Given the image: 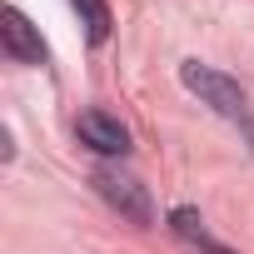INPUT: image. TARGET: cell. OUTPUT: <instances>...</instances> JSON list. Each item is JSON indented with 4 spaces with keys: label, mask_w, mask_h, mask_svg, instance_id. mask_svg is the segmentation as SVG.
Here are the masks:
<instances>
[{
    "label": "cell",
    "mask_w": 254,
    "mask_h": 254,
    "mask_svg": "<svg viewBox=\"0 0 254 254\" xmlns=\"http://www.w3.org/2000/svg\"><path fill=\"white\" fill-rule=\"evenodd\" d=\"M95 190H100V199L120 214V219H130V224H150L155 219V204H150V190L130 175V170H115V165H100L95 175Z\"/></svg>",
    "instance_id": "obj_1"
},
{
    "label": "cell",
    "mask_w": 254,
    "mask_h": 254,
    "mask_svg": "<svg viewBox=\"0 0 254 254\" xmlns=\"http://www.w3.org/2000/svg\"><path fill=\"white\" fill-rule=\"evenodd\" d=\"M180 80H185V90L199 95L214 115H224V120H244V115H249V100H244V90H239L229 75H219V70H209V65H199V60H185V65H180Z\"/></svg>",
    "instance_id": "obj_2"
},
{
    "label": "cell",
    "mask_w": 254,
    "mask_h": 254,
    "mask_svg": "<svg viewBox=\"0 0 254 254\" xmlns=\"http://www.w3.org/2000/svg\"><path fill=\"white\" fill-rule=\"evenodd\" d=\"M0 45H5V55H10L15 65H40V60H45V40H40V30H35L15 5L0 10Z\"/></svg>",
    "instance_id": "obj_3"
},
{
    "label": "cell",
    "mask_w": 254,
    "mask_h": 254,
    "mask_svg": "<svg viewBox=\"0 0 254 254\" xmlns=\"http://www.w3.org/2000/svg\"><path fill=\"white\" fill-rule=\"evenodd\" d=\"M75 135H80L95 155H125V150H130V130H125L120 120H110L105 110H85V115L75 120Z\"/></svg>",
    "instance_id": "obj_4"
},
{
    "label": "cell",
    "mask_w": 254,
    "mask_h": 254,
    "mask_svg": "<svg viewBox=\"0 0 254 254\" xmlns=\"http://www.w3.org/2000/svg\"><path fill=\"white\" fill-rule=\"evenodd\" d=\"M170 229H175L185 244H194L199 254H229L224 244H214V239L204 234V224H199V214H194V209H175V214H170Z\"/></svg>",
    "instance_id": "obj_5"
},
{
    "label": "cell",
    "mask_w": 254,
    "mask_h": 254,
    "mask_svg": "<svg viewBox=\"0 0 254 254\" xmlns=\"http://www.w3.org/2000/svg\"><path fill=\"white\" fill-rule=\"evenodd\" d=\"M70 5L80 10V20H85V35L100 45V40L110 35V10H105V0H70Z\"/></svg>",
    "instance_id": "obj_6"
}]
</instances>
